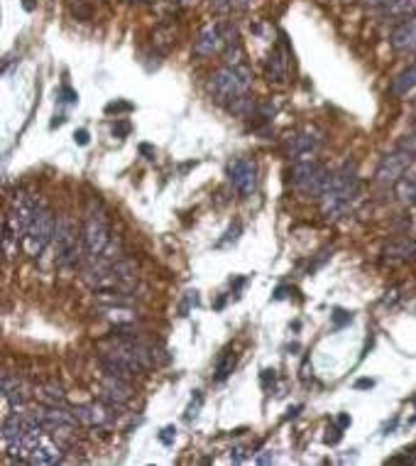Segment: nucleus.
<instances>
[{"label":"nucleus","instance_id":"obj_1","mask_svg":"<svg viewBox=\"0 0 416 466\" xmlns=\"http://www.w3.org/2000/svg\"><path fill=\"white\" fill-rule=\"evenodd\" d=\"M360 196V177L355 165H343L341 170L331 172L328 177V185L326 191L321 196V213H323L326 221H338L343 216H348L353 204L358 202Z\"/></svg>","mask_w":416,"mask_h":466},{"label":"nucleus","instance_id":"obj_2","mask_svg":"<svg viewBox=\"0 0 416 466\" xmlns=\"http://www.w3.org/2000/svg\"><path fill=\"white\" fill-rule=\"evenodd\" d=\"M54 255H57V265L64 270H74L86 260V246L81 238V229H76L69 216H59L57 231H54Z\"/></svg>","mask_w":416,"mask_h":466},{"label":"nucleus","instance_id":"obj_3","mask_svg":"<svg viewBox=\"0 0 416 466\" xmlns=\"http://www.w3.org/2000/svg\"><path fill=\"white\" fill-rule=\"evenodd\" d=\"M81 238H84L86 253L88 255H101L106 248L110 246L113 236H110V224L108 213L103 209L98 199H88L84 213V224H81Z\"/></svg>","mask_w":416,"mask_h":466},{"label":"nucleus","instance_id":"obj_4","mask_svg":"<svg viewBox=\"0 0 416 466\" xmlns=\"http://www.w3.org/2000/svg\"><path fill=\"white\" fill-rule=\"evenodd\" d=\"M252 89V71L243 64L233 67V64H225L216 74L211 76V91L213 96L221 101V104H233L235 98L247 96Z\"/></svg>","mask_w":416,"mask_h":466},{"label":"nucleus","instance_id":"obj_5","mask_svg":"<svg viewBox=\"0 0 416 466\" xmlns=\"http://www.w3.org/2000/svg\"><path fill=\"white\" fill-rule=\"evenodd\" d=\"M328 177H331V172L314 157L294 160V165H291V185L302 194V199H321L326 185H328Z\"/></svg>","mask_w":416,"mask_h":466},{"label":"nucleus","instance_id":"obj_6","mask_svg":"<svg viewBox=\"0 0 416 466\" xmlns=\"http://www.w3.org/2000/svg\"><path fill=\"white\" fill-rule=\"evenodd\" d=\"M54 231H57V216L47 204H40L37 213H34L32 224H29L27 233L23 238V251L29 258H40L45 253V248L54 241Z\"/></svg>","mask_w":416,"mask_h":466},{"label":"nucleus","instance_id":"obj_7","mask_svg":"<svg viewBox=\"0 0 416 466\" xmlns=\"http://www.w3.org/2000/svg\"><path fill=\"white\" fill-rule=\"evenodd\" d=\"M40 209V202H37V196L29 194V191H15L10 196V202H8V211H5V219H3V226L10 229L20 241L25 238L27 233L29 224H32L34 213Z\"/></svg>","mask_w":416,"mask_h":466},{"label":"nucleus","instance_id":"obj_8","mask_svg":"<svg viewBox=\"0 0 416 466\" xmlns=\"http://www.w3.org/2000/svg\"><path fill=\"white\" fill-rule=\"evenodd\" d=\"M411 167H414V152L397 148L380 160V165L375 170V182L380 187H394Z\"/></svg>","mask_w":416,"mask_h":466},{"label":"nucleus","instance_id":"obj_9","mask_svg":"<svg viewBox=\"0 0 416 466\" xmlns=\"http://www.w3.org/2000/svg\"><path fill=\"white\" fill-rule=\"evenodd\" d=\"M228 177L240 196H250L257 189V165L247 157H238L228 165Z\"/></svg>","mask_w":416,"mask_h":466},{"label":"nucleus","instance_id":"obj_10","mask_svg":"<svg viewBox=\"0 0 416 466\" xmlns=\"http://www.w3.org/2000/svg\"><path fill=\"white\" fill-rule=\"evenodd\" d=\"M130 397H132L130 380L103 373V378H101V400L103 403H108L110 408L120 410L130 403Z\"/></svg>","mask_w":416,"mask_h":466},{"label":"nucleus","instance_id":"obj_11","mask_svg":"<svg viewBox=\"0 0 416 466\" xmlns=\"http://www.w3.org/2000/svg\"><path fill=\"white\" fill-rule=\"evenodd\" d=\"M76 415L79 425L84 427H108L115 417V408H110L108 403H86V405H76L71 408Z\"/></svg>","mask_w":416,"mask_h":466},{"label":"nucleus","instance_id":"obj_12","mask_svg":"<svg viewBox=\"0 0 416 466\" xmlns=\"http://www.w3.org/2000/svg\"><path fill=\"white\" fill-rule=\"evenodd\" d=\"M221 49H225V30H223V25H208V27L201 30L194 42L196 57H213Z\"/></svg>","mask_w":416,"mask_h":466},{"label":"nucleus","instance_id":"obj_13","mask_svg":"<svg viewBox=\"0 0 416 466\" xmlns=\"http://www.w3.org/2000/svg\"><path fill=\"white\" fill-rule=\"evenodd\" d=\"M0 391H3V400H5L10 408H23V405H29V400H32V393L27 388V383L25 380H20L17 375H12L10 371H5L3 373V380H0Z\"/></svg>","mask_w":416,"mask_h":466},{"label":"nucleus","instance_id":"obj_14","mask_svg":"<svg viewBox=\"0 0 416 466\" xmlns=\"http://www.w3.org/2000/svg\"><path fill=\"white\" fill-rule=\"evenodd\" d=\"M414 258H416V238H411V236L394 238V241L382 251L384 265H402V263H409V260H414Z\"/></svg>","mask_w":416,"mask_h":466},{"label":"nucleus","instance_id":"obj_15","mask_svg":"<svg viewBox=\"0 0 416 466\" xmlns=\"http://www.w3.org/2000/svg\"><path fill=\"white\" fill-rule=\"evenodd\" d=\"M321 135L316 130H302L289 140V157L291 160H304V157H314L321 148Z\"/></svg>","mask_w":416,"mask_h":466},{"label":"nucleus","instance_id":"obj_16","mask_svg":"<svg viewBox=\"0 0 416 466\" xmlns=\"http://www.w3.org/2000/svg\"><path fill=\"white\" fill-rule=\"evenodd\" d=\"M389 45H392L394 52L400 54L416 52V15L394 27L392 37H389Z\"/></svg>","mask_w":416,"mask_h":466},{"label":"nucleus","instance_id":"obj_17","mask_svg":"<svg viewBox=\"0 0 416 466\" xmlns=\"http://www.w3.org/2000/svg\"><path fill=\"white\" fill-rule=\"evenodd\" d=\"M59 461H64V452L62 447H59L57 442L51 437H42L40 447H37V452L32 454V459H29V464H40V466H51V464H59Z\"/></svg>","mask_w":416,"mask_h":466},{"label":"nucleus","instance_id":"obj_18","mask_svg":"<svg viewBox=\"0 0 416 466\" xmlns=\"http://www.w3.org/2000/svg\"><path fill=\"white\" fill-rule=\"evenodd\" d=\"M382 20L387 23H404L416 15V0H392L387 8H382Z\"/></svg>","mask_w":416,"mask_h":466},{"label":"nucleus","instance_id":"obj_19","mask_svg":"<svg viewBox=\"0 0 416 466\" xmlns=\"http://www.w3.org/2000/svg\"><path fill=\"white\" fill-rule=\"evenodd\" d=\"M98 366H101V371L106 375H115V378H125V380H132L135 378V371L127 366V363H123L120 358H115L113 353L103 351L101 356H98Z\"/></svg>","mask_w":416,"mask_h":466},{"label":"nucleus","instance_id":"obj_20","mask_svg":"<svg viewBox=\"0 0 416 466\" xmlns=\"http://www.w3.org/2000/svg\"><path fill=\"white\" fill-rule=\"evenodd\" d=\"M34 400L40 405H54V408H66V395H64L62 386L57 383H42L34 388Z\"/></svg>","mask_w":416,"mask_h":466},{"label":"nucleus","instance_id":"obj_21","mask_svg":"<svg viewBox=\"0 0 416 466\" xmlns=\"http://www.w3.org/2000/svg\"><path fill=\"white\" fill-rule=\"evenodd\" d=\"M265 71H267L269 84H284L286 81V59H284V52H282L280 47H274L272 54L267 57V62H265Z\"/></svg>","mask_w":416,"mask_h":466},{"label":"nucleus","instance_id":"obj_22","mask_svg":"<svg viewBox=\"0 0 416 466\" xmlns=\"http://www.w3.org/2000/svg\"><path fill=\"white\" fill-rule=\"evenodd\" d=\"M389 91H392V96H397V98H404V96H409V93L416 91V64L414 67H409V69H404L397 79L392 81Z\"/></svg>","mask_w":416,"mask_h":466},{"label":"nucleus","instance_id":"obj_23","mask_svg":"<svg viewBox=\"0 0 416 466\" xmlns=\"http://www.w3.org/2000/svg\"><path fill=\"white\" fill-rule=\"evenodd\" d=\"M394 196H397L402 204H416V170H409V172L394 185Z\"/></svg>","mask_w":416,"mask_h":466},{"label":"nucleus","instance_id":"obj_24","mask_svg":"<svg viewBox=\"0 0 416 466\" xmlns=\"http://www.w3.org/2000/svg\"><path fill=\"white\" fill-rule=\"evenodd\" d=\"M257 108H260V106L252 101L250 93L243 98H235L233 104H230V110H233L235 115H240V118H252V115H257Z\"/></svg>","mask_w":416,"mask_h":466},{"label":"nucleus","instance_id":"obj_25","mask_svg":"<svg viewBox=\"0 0 416 466\" xmlns=\"http://www.w3.org/2000/svg\"><path fill=\"white\" fill-rule=\"evenodd\" d=\"M233 369H235V353H223L216 363V380L218 383L228 378V375L233 373Z\"/></svg>","mask_w":416,"mask_h":466},{"label":"nucleus","instance_id":"obj_26","mask_svg":"<svg viewBox=\"0 0 416 466\" xmlns=\"http://www.w3.org/2000/svg\"><path fill=\"white\" fill-rule=\"evenodd\" d=\"M199 305V292H191V290H188L186 294H184V302H182V307H179V312H182V317H186L188 314V310H191V307H196Z\"/></svg>","mask_w":416,"mask_h":466},{"label":"nucleus","instance_id":"obj_27","mask_svg":"<svg viewBox=\"0 0 416 466\" xmlns=\"http://www.w3.org/2000/svg\"><path fill=\"white\" fill-rule=\"evenodd\" d=\"M400 150H406V152H414L416 155V130L409 132V135H404V138L400 140V145H397Z\"/></svg>","mask_w":416,"mask_h":466},{"label":"nucleus","instance_id":"obj_28","mask_svg":"<svg viewBox=\"0 0 416 466\" xmlns=\"http://www.w3.org/2000/svg\"><path fill=\"white\" fill-rule=\"evenodd\" d=\"M201 403H204V395H201V393L196 391L194 400H191V405H188V410H186V420H194L196 415H199V408H201Z\"/></svg>","mask_w":416,"mask_h":466},{"label":"nucleus","instance_id":"obj_29","mask_svg":"<svg viewBox=\"0 0 416 466\" xmlns=\"http://www.w3.org/2000/svg\"><path fill=\"white\" fill-rule=\"evenodd\" d=\"M238 236H240V224H233L228 229V233H225V238H223L218 246H228V243H235V241H238Z\"/></svg>","mask_w":416,"mask_h":466},{"label":"nucleus","instance_id":"obj_30","mask_svg":"<svg viewBox=\"0 0 416 466\" xmlns=\"http://www.w3.org/2000/svg\"><path fill=\"white\" fill-rule=\"evenodd\" d=\"M174 437H177V430H174V427H164V430L160 432V442L167 444V447L174 442Z\"/></svg>","mask_w":416,"mask_h":466},{"label":"nucleus","instance_id":"obj_31","mask_svg":"<svg viewBox=\"0 0 416 466\" xmlns=\"http://www.w3.org/2000/svg\"><path fill=\"white\" fill-rule=\"evenodd\" d=\"M110 130H113V135L115 138H125L127 132H130V123H113V128H110Z\"/></svg>","mask_w":416,"mask_h":466},{"label":"nucleus","instance_id":"obj_32","mask_svg":"<svg viewBox=\"0 0 416 466\" xmlns=\"http://www.w3.org/2000/svg\"><path fill=\"white\" fill-rule=\"evenodd\" d=\"M365 8H370V10H382V8H387L392 0H360Z\"/></svg>","mask_w":416,"mask_h":466},{"label":"nucleus","instance_id":"obj_33","mask_svg":"<svg viewBox=\"0 0 416 466\" xmlns=\"http://www.w3.org/2000/svg\"><path fill=\"white\" fill-rule=\"evenodd\" d=\"M211 5H213V10H216V12H225V10H230V8H233V0H211Z\"/></svg>","mask_w":416,"mask_h":466},{"label":"nucleus","instance_id":"obj_34","mask_svg":"<svg viewBox=\"0 0 416 466\" xmlns=\"http://www.w3.org/2000/svg\"><path fill=\"white\" fill-rule=\"evenodd\" d=\"M62 101H64V104H76V101H79V96H76V91H71L69 86H64L62 89Z\"/></svg>","mask_w":416,"mask_h":466},{"label":"nucleus","instance_id":"obj_35","mask_svg":"<svg viewBox=\"0 0 416 466\" xmlns=\"http://www.w3.org/2000/svg\"><path fill=\"white\" fill-rule=\"evenodd\" d=\"M130 108H132V106H130V104H123V101L106 106V110H108V113H120V110H130Z\"/></svg>","mask_w":416,"mask_h":466},{"label":"nucleus","instance_id":"obj_36","mask_svg":"<svg viewBox=\"0 0 416 466\" xmlns=\"http://www.w3.org/2000/svg\"><path fill=\"white\" fill-rule=\"evenodd\" d=\"M245 449L243 447H235V449H230V459L235 461V464H240V461H245Z\"/></svg>","mask_w":416,"mask_h":466},{"label":"nucleus","instance_id":"obj_37","mask_svg":"<svg viewBox=\"0 0 416 466\" xmlns=\"http://www.w3.org/2000/svg\"><path fill=\"white\" fill-rule=\"evenodd\" d=\"M372 386H375V380H370V378H360L358 383H355L358 391H367V388H372Z\"/></svg>","mask_w":416,"mask_h":466},{"label":"nucleus","instance_id":"obj_38","mask_svg":"<svg viewBox=\"0 0 416 466\" xmlns=\"http://www.w3.org/2000/svg\"><path fill=\"white\" fill-rule=\"evenodd\" d=\"M345 322H350V314H345V312L336 310V327H341V324H345Z\"/></svg>","mask_w":416,"mask_h":466},{"label":"nucleus","instance_id":"obj_39","mask_svg":"<svg viewBox=\"0 0 416 466\" xmlns=\"http://www.w3.org/2000/svg\"><path fill=\"white\" fill-rule=\"evenodd\" d=\"M74 140H76L79 145H88V132H86V130H76Z\"/></svg>","mask_w":416,"mask_h":466},{"label":"nucleus","instance_id":"obj_40","mask_svg":"<svg viewBox=\"0 0 416 466\" xmlns=\"http://www.w3.org/2000/svg\"><path fill=\"white\" fill-rule=\"evenodd\" d=\"M272 461H274V454H272V452H265V454L257 456V464H272Z\"/></svg>","mask_w":416,"mask_h":466},{"label":"nucleus","instance_id":"obj_41","mask_svg":"<svg viewBox=\"0 0 416 466\" xmlns=\"http://www.w3.org/2000/svg\"><path fill=\"white\" fill-rule=\"evenodd\" d=\"M255 0H233V5L235 8H240V10H245V8H250Z\"/></svg>","mask_w":416,"mask_h":466},{"label":"nucleus","instance_id":"obj_42","mask_svg":"<svg viewBox=\"0 0 416 466\" xmlns=\"http://www.w3.org/2000/svg\"><path fill=\"white\" fill-rule=\"evenodd\" d=\"M348 425H350V417L348 415H341V417H338V427L343 430V427H348Z\"/></svg>","mask_w":416,"mask_h":466},{"label":"nucleus","instance_id":"obj_43","mask_svg":"<svg viewBox=\"0 0 416 466\" xmlns=\"http://www.w3.org/2000/svg\"><path fill=\"white\" fill-rule=\"evenodd\" d=\"M406 461H409V464H416V449H414V452H411L409 456H406Z\"/></svg>","mask_w":416,"mask_h":466},{"label":"nucleus","instance_id":"obj_44","mask_svg":"<svg viewBox=\"0 0 416 466\" xmlns=\"http://www.w3.org/2000/svg\"><path fill=\"white\" fill-rule=\"evenodd\" d=\"M132 3H149V0H132Z\"/></svg>","mask_w":416,"mask_h":466},{"label":"nucleus","instance_id":"obj_45","mask_svg":"<svg viewBox=\"0 0 416 466\" xmlns=\"http://www.w3.org/2000/svg\"><path fill=\"white\" fill-rule=\"evenodd\" d=\"M71 3H76V5H79V3H84V0H71Z\"/></svg>","mask_w":416,"mask_h":466},{"label":"nucleus","instance_id":"obj_46","mask_svg":"<svg viewBox=\"0 0 416 466\" xmlns=\"http://www.w3.org/2000/svg\"><path fill=\"white\" fill-rule=\"evenodd\" d=\"M414 130H416V126H414Z\"/></svg>","mask_w":416,"mask_h":466}]
</instances>
